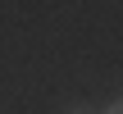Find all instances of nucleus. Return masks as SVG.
Here are the masks:
<instances>
[{"mask_svg": "<svg viewBox=\"0 0 123 114\" xmlns=\"http://www.w3.org/2000/svg\"><path fill=\"white\" fill-rule=\"evenodd\" d=\"M105 114H123V105H119V101H114V105H110V110H105Z\"/></svg>", "mask_w": 123, "mask_h": 114, "instance_id": "nucleus-2", "label": "nucleus"}, {"mask_svg": "<svg viewBox=\"0 0 123 114\" xmlns=\"http://www.w3.org/2000/svg\"><path fill=\"white\" fill-rule=\"evenodd\" d=\"M68 114H96V110H91V105H73Z\"/></svg>", "mask_w": 123, "mask_h": 114, "instance_id": "nucleus-1", "label": "nucleus"}]
</instances>
